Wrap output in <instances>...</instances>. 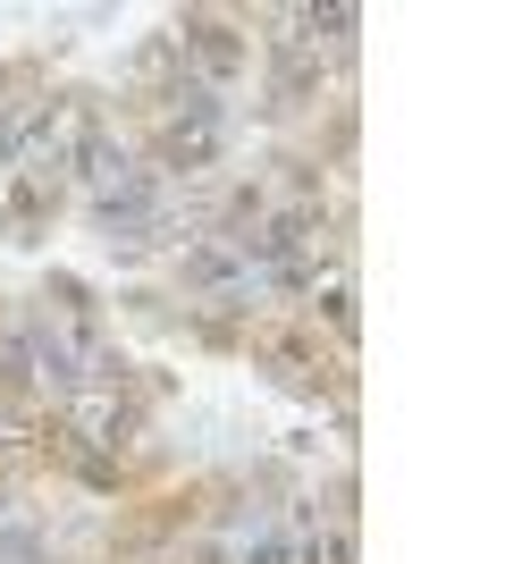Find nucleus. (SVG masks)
Returning a JSON list of instances; mask_svg holds the SVG:
<instances>
[{"label":"nucleus","instance_id":"nucleus-1","mask_svg":"<svg viewBox=\"0 0 505 564\" xmlns=\"http://www.w3.org/2000/svg\"><path fill=\"white\" fill-rule=\"evenodd\" d=\"M161 152H168V169H211L219 161V110H211V94H194L186 118H168Z\"/></svg>","mask_w":505,"mask_h":564}]
</instances>
